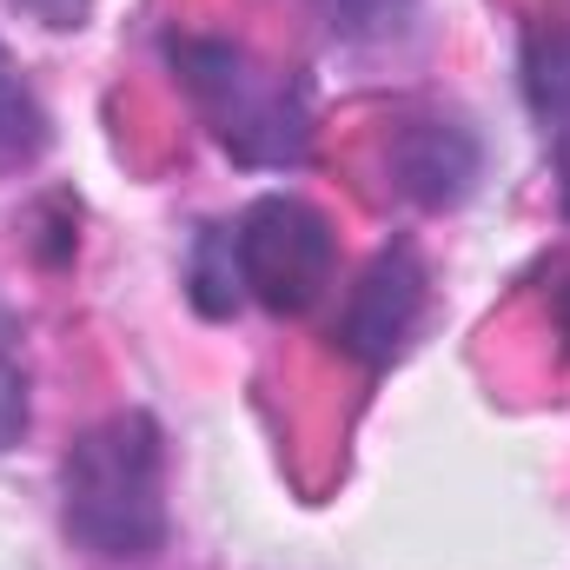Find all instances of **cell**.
Here are the masks:
<instances>
[{
	"mask_svg": "<svg viewBox=\"0 0 570 570\" xmlns=\"http://www.w3.org/2000/svg\"><path fill=\"white\" fill-rule=\"evenodd\" d=\"M60 524L107 564L166 551V438L146 412H114L60 458Z\"/></svg>",
	"mask_w": 570,
	"mask_h": 570,
	"instance_id": "1",
	"label": "cell"
},
{
	"mask_svg": "<svg viewBox=\"0 0 570 570\" xmlns=\"http://www.w3.org/2000/svg\"><path fill=\"white\" fill-rule=\"evenodd\" d=\"M166 60L179 73V87L193 94L199 120L213 127V140L226 146L239 166H305L312 153V87L305 73H285L253 60L239 40H166Z\"/></svg>",
	"mask_w": 570,
	"mask_h": 570,
	"instance_id": "2",
	"label": "cell"
},
{
	"mask_svg": "<svg viewBox=\"0 0 570 570\" xmlns=\"http://www.w3.org/2000/svg\"><path fill=\"white\" fill-rule=\"evenodd\" d=\"M239 273H246V298H259L273 318H298L312 312L332 273H338V239H332V219L318 206H305L298 193H266L253 199L239 219Z\"/></svg>",
	"mask_w": 570,
	"mask_h": 570,
	"instance_id": "3",
	"label": "cell"
},
{
	"mask_svg": "<svg viewBox=\"0 0 570 570\" xmlns=\"http://www.w3.org/2000/svg\"><path fill=\"white\" fill-rule=\"evenodd\" d=\"M425 305H431V273L425 259H419V246L412 239H392L365 273L352 285V298H345V312H338V352H352L365 372H385L405 345H412V332L425 325Z\"/></svg>",
	"mask_w": 570,
	"mask_h": 570,
	"instance_id": "4",
	"label": "cell"
},
{
	"mask_svg": "<svg viewBox=\"0 0 570 570\" xmlns=\"http://www.w3.org/2000/svg\"><path fill=\"white\" fill-rule=\"evenodd\" d=\"M385 173H392V186L412 206L444 213V206H464L471 199V186L484 173V146H478V134L458 114H419V120H399L392 127Z\"/></svg>",
	"mask_w": 570,
	"mask_h": 570,
	"instance_id": "5",
	"label": "cell"
},
{
	"mask_svg": "<svg viewBox=\"0 0 570 570\" xmlns=\"http://www.w3.org/2000/svg\"><path fill=\"white\" fill-rule=\"evenodd\" d=\"M186 298L199 318H233L246 305V273H239V233L233 226H206L193 239V259H186Z\"/></svg>",
	"mask_w": 570,
	"mask_h": 570,
	"instance_id": "6",
	"label": "cell"
},
{
	"mask_svg": "<svg viewBox=\"0 0 570 570\" xmlns=\"http://www.w3.org/2000/svg\"><path fill=\"white\" fill-rule=\"evenodd\" d=\"M47 140H53V120H47L40 94L27 87V73L13 67V53H7V40H0V173L33 166V159L47 153Z\"/></svg>",
	"mask_w": 570,
	"mask_h": 570,
	"instance_id": "7",
	"label": "cell"
},
{
	"mask_svg": "<svg viewBox=\"0 0 570 570\" xmlns=\"http://www.w3.org/2000/svg\"><path fill=\"white\" fill-rule=\"evenodd\" d=\"M524 94L544 134L570 127V33H531L524 40Z\"/></svg>",
	"mask_w": 570,
	"mask_h": 570,
	"instance_id": "8",
	"label": "cell"
},
{
	"mask_svg": "<svg viewBox=\"0 0 570 570\" xmlns=\"http://www.w3.org/2000/svg\"><path fill=\"white\" fill-rule=\"evenodd\" d=\"M27 438V338L13 305L0 298V451H13Z\"/></svg>",
	"mask_w": 570,
	"mask_h": 570,
	"instance_id": "9",
	"label": "cell"
},
{
	"mask_svg": "<svg viewBox=\"0 0 570 570\" xmlns=\"http://www.w3.org/2000/svg\"><path fill=\"white\" fill-rule=\"evenodd\" d=\"M412 7L419 0H318V13L338 40H385L412 20Z\"/></svg>",
	"mask_w": 570,
	"mask_h": 570,
	"instance_id": "10",
	"label": "cell"
},
{
	"mask_svg": "<svg viewBox=\"0 0 570 570\" xmlns=\"http://www.w3.org/2000/svg\"><path fill=\"white\" fill-rule=\"evenodd\" d=\"M20 13H33L40 27H53V33H67V27H87V13H94V0H13Z\"/></svg>",
	"mask_w": 570,
	"mask_h": 570,
	"instance_id": "11",
	"label": "cell"
},
{
	"mask_svg": "<svg viewBox=\"0 0 570 570\" xmlns=\"http://www.w3.org/2000/svg\"><path fill=\"white\" fill-rule=\"evenodd\" d=\"M551 146H558V193H564V213H570V127H558Z\"/></svg>",
	"mask_w": 570,
	"mask_h": 570,
	"instance_id": "12",
	"label": "cell"
},
{
	"mask_svg": "<svg viewBox=\"0 0 570 570\" xmlns=\"http://www.w3.org/2000/svg\"><path fill=\"white\" fill-rule=\"evenodd\" d=\"M558 332L570 338V273H564V285H558Z\"/></svg>",
	"mask_w": 570,
	"mask_h": 570,
	"instance_id": "13",
	"label": "cell"
}]
</instances>
